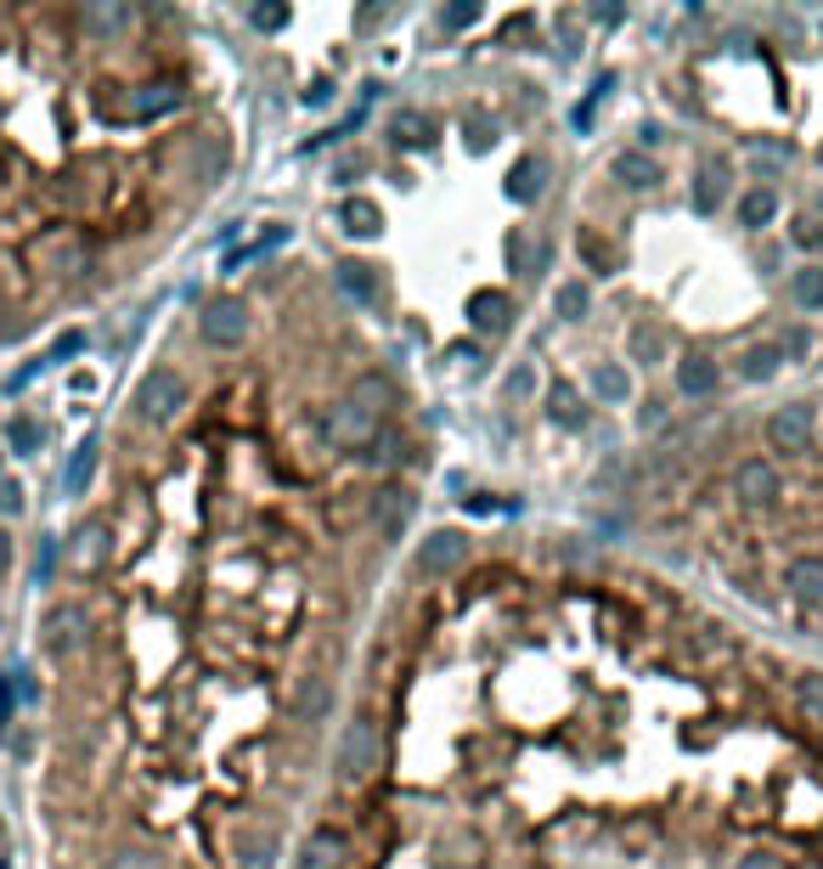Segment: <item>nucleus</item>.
<instances>
[{"mask_svg": "<svg viewBox=\"0 0 823 869\" xmlns=\"http://www.w3.org/2000/svg\"><path fill=\"white\" fill-rule=\"evenodd\" d=\"M169 108H180V85H175V79L141 85V91L130 97V119H158V114H169Z\"/></svg>", "mask_w": 823, "mask_h": 869, "instance_id": "21", "label": "nucleus"}, {"mask_svg": "<svg viewBox=\"0 0 823 869\" xmlns=\"http://www.w3.org/2000/svg\"><path fill=\"white\" fill-rule=\"evenodd\" d=\"M778 368H784V351H778V344H751V351L739 357V379H745V384H767Z\"/></svg>", "mask_w": 823, "mask_h": 869, "instance_id": "27", "label": "nucleus"}, {"mask_svg": "<svg viewBox=\"0 0 823 869\" xmlns=\"http://www.w3.org/2000/svg\"><path fill=\"white\" fill-rule=\"evenodd\" d=\"M530 390H536V373H530V368H519V373L508 379V396H519V401H525Z\"/></svg>", "mask_w": 823, "mask_h": 869, "instance_id": "46", "label": "nucleus"}, {"mask_svg": "<svg viewBox=\"0 0 823 869\" xmlns=\"http://www.w3.org/2000/svg\"><path fill=\"white\" fill-rule=\"evenodd\" d=\"M626 351H631V362H649V368H655V362L666 357V333L649 328V322H637V328L626 333Z\"/></svg>", "mask_w": 823, "mask_h": 869, "instance_id": "31", "label": "nucleus"}, {"mask_svg": "<svg viewBox=\"0 0 823 869\" xmlns=\"http://www.w3.org/2000/svg\"><path fill=\"white\" fill-rule=\"evenodd\" d=\"M40 441H46V429H40L29 412H18V418L7 423V447H12L18 458H35V452H40Z\"/></svg>", "mask_w": 823, "mask_h": 869, "instance_id": "32", "label": "nucleus"}, {"mask_svg": "<svg viewBox=\"0 0 823 869\" xmlns=\"http://www.w3.org/2000/svg\"><path fill=\"white\" fill-rule=\"evenodd\" d=\"M108 869H158V858H153L147 847H119V852L108 858Z\"/></svg>", "mask_w": 823, "mask_h": 869, "instance_id": "39", "label": "nucleus"}, {"mask_svg": "<svg viewBox=\"0 0 823 869\" xmlns=\"http://www.w3.org/2000/svg\"><path fill=\"white\" fill-rule=\"evenodd\" d=\"M390 136H395V147H423V141L434 136V125H429V114H418V108H401V114L390 119Z\"/></svg>", "mask_w": 823, "mask_h": 869, "instance_id": "30", "label": "nucleus"}, {"mask_svg": "<svg viewBox=\"0 0 823 869\" xmlns=\"http://www.w3.org/2000/svg\"><path fill=\"white\" fill-rule=\"evenodd\" d=\"M773 221H778V193H773V187H751V193H739V226L762 232V226H773Z\"/></svg>", "mask_w": 823, "mask_h": 869, "instance_id": "25", "label": "nucleus"}, {"mask_svg": "<svg viewBox=\"0 0 823 869\" xmlns=\"http://www.w3.org/2000/svg\"><path fill=\"white\" fill-rule=\"evenodd\" d=\"M198 333H204V344H215V351H237V344L248 339V305L237 294L209 300L204 316H198Z\"/></svg>", "mask_w": 823, "mask_h": 869, "instance_id": "4", "label": "nucleus"}, {"mask_svg": "<svg viewBox=\"0 0 823 869\" xmlns=\"http://www.w3.org/2000/svg\"><path fill=\"white\" fill-rule=\"evenodd\" d=\"M97 458H102V441L90 434V441H79V452L68 458V469H62V491L68 497H85L90 491V480H97Z\"/></svg>", "mask_w": 823, "mask_h": 869, "instance_id": "18", "label": "nucleus"}, {"mask_svg": "<svg viewBox=\"0 0 823 869\" xmlns=\"http://www.w3.org/2000/svg\"><path fill=\"white\" fill-rule=\"evenodd\" d=\"M778 491H784V480H778V469L767 458H745L734 469V497L745 508H767V502H778Z\"/></svg>", "mask_w": 823, "mask_h": 869, "instance_id": "8", "label": "nucleus"}, {"mask_svg": "<svg viewBox=\"0 0 823 869\" xmlns=\"http://www.w3.org/2000/svg\"><path fill=\"white\" fill-rule=\"evenodd\" d=\"M0 869H7V858H0Z\"/></svg>", "mask_w": 823, "mask_h": 869, "instance_id": "51", "label": "nucleus"}, {"mask_svg": "<svg viewBox=\"0 0 823 869\" xmlns=\"http://www.w3.org/2000/svg\"><path fill=\"white\" fill-rule=\"evenodd\" d=\"M350 401H355L361 412H368V418L379 423V418H390V412H395V384H390V379H379V373H361V379H355V390H350Z\"/></svg>", "mask_w": 823, "mask_h": 869, "instance_id": "17", "label": "nucleus"}, {"mask_svg": "<svg viewBox=\"0 0 823 869\" xmlns=\"http://www.w3.org/2000/svg\"><path fill=\"white\" fill-rule=\"evenodd\" d=\"M74 559H79V570H102V559H108V526H102V519H85V526H79Z\"/></svg>", "mask_w": 823, "mask_h": 869, "instance_id": "24", "label": "nucleus"}, {"mask_svg": "<svg viewBox=\"0 0 823 869\" xmlns=\"http://www.w3.org/2000/svg\"><path fill=\"white\" fill-rule=\"evenodd\" d=\"M248 23H254V29H283V23H288V7H254Z\"/></svg>", "mask_w": 823, "mask_h": 869, "instance_id": "41", "label": "nucleus"}, {"mask_svg": "<svg viewBox=\"0 0 823 869\" xmlns=\"http://www.w3.org/2000/svg\"><path fill=\"white\" fill-rule=\"evenodd\" d=\"M0 514H23V486L0 475Z\"/></svg>", "mask_w": 823, "mask_h": 869, "instance_id": "42", "label": "nucleus"}, {"mask_svg": "<svg viewBox=\"0 0 823 869\" xmlns=\"http://www.w3.org/2000/svg\"><path fill=\"white\" fill-rule=\"evenodd\" d=\"M806 344H812V339H806V328H790L778 351H784V357H806Z\"/></svg>", "mask_w": 823, "mask_h": 869, "instance_id": "44", "label": "nucleus"}, {"mask_svg": "<svg viewBox=\"0 0 823 869\" xmlns=\"http://www.w3.org/2000/svg\"><path fill=\"white\" fill-rule=\"evenodd\" d=\"M379 762H384V734H379V723H373V717H350L344 734H339V773L361 785V779L379 773Z\"/></svg>", "mask_w": 823, "mask_h": 869, "instance_id": "3", "label": "nucleus"}, {"mask_svg": "<svg viewBox=\"0 0 823 869\" xmlns=\"http://www.w3.org/2000/svg\"><path fill=\"white\" fill-rule=\"evenodd\" d=\"M637 423H644V429H660V423H666V407H660V401H644V407H637Z\"/></svg>", "mask_w": 823, "mask_h": 869, "instance_id": "45", "label": "nucleus"}, {"mask_svg": "<svg viewBox=\"0 0 823 869\" xmlns=\"http://www.w3.org/2000/svg\"><path fill=\"white\" fill-rule=\"evenodd\" d=\"M327 712H333V683L322 672H305L300 689H294V717L300 723H322Z\"/></svg>", "mask_w": 823, "mask_h": 869, "instance_id": "13", "label": "nucleus"}, {"mask_svg": "<svg viewBox=\"0 0 823 869\" xmlns=\"http://www.w3.org/2000/svg\"><path fill=\"white\" fill-rule=\"evenodd\" d=\"M85 633H90V622H85L79 604H51V611L40 616V650H46L51 661H68V655L85 644Z\"/></svg>", "mask_w": 823, "mask_h": 869, "instance_id": "5", "label": "nucleus"}, {"mask_svg": "<svg viewBox=\"0 0 823 869\" xmlns=\"http://www.w3.org/2000/svg\"><path fill=\"white\" fill-rule=\"evenodd\" d=\"M474 18H480V7H474V0H451V7L440 12V23H445V29H469Z\"/></svg>", "mask_w": 823, "mask_h": 869, "instance_id": "40", "label": "nucleus"}, {"mask_svg": "<svg viewBox=\"0 0 823 869\" xmlns=\"http://www.w3.org/2000/svg\"><path fill=\"white\" fill-rule=\"evenodd\" d=\"M23 260H29L35 272H51V277H79V272H90V248H85V237H79L74 226H46V232H35L29 248H23Z\"/></svg>", "mask_w": 823, "mask_h": 869, "instance_id": "1", "label": "nucleus"}, {"mask_svg": "<svg viewBox=\"0 0 823 869\" xmlns=\"http://www.w3.org/2000/svg\"><path fill=\"white\" fill-rule=\"evenodd\" d=\"M0 458H7V447H0Z\"/></svg>", "mask_w": 823, "mask_h": 869, "instance_id": "52", "label": "nucleus"}, {"mask_svg": "<svg viewBox=\"0 0 823 869\" xmlns=\"http://www.w3.org/2000/svg\"><path fill=\"white\" fill-rule=\"evenodd\" d=\"M795 706L806 723H823V672H801L795 677Z\"/></svg>", "mask_w": 823, "mask_h": 869, "instance_id": "33", "label": "nucleus"}, {"mask_svg": "<svg viewBox=\"0 0 823 869\" xmlns=\"http://www.w3.org/2000/svg\"><path fill=\"white\" fill-rule=\"evenodd\" d=\"M74 351H85V333H62V339L51 344V357H46V362H62V357H74Z\"/></svg>", "mask_w": 823, "mask_h": 869, "instance_id": "43", "label": "nucleus"}, {"mask_svg": "<svg viewBox=\"0 0 823 869\" xmlns=\"http://www.w3.org/2000/svg\"><path fill=\"white\" fill-rule=\"evenodd\" d=\"M373 526H379L384 543H401L406 537V526H412V491L406 486H384L373 497Z\"/></svg>", "mask_w": 823, "mask_h": 869, "instance_id": "9", "label": "nucleus"}, {"mask_svg": "<svg viewBox=\"0 0 823 869\" xmlns=\"http://www.w3.org/2000/svg\"><path fill=\"white\" fill-rule=\"evenodd\" d=\"M790 300L801 311H823V260H806L801 272H790Z\"/></svg>", "mask_w": 823, "mask_h": 869, "instance_id": "26", "label": "nucleus"}, {"mask_svg": "<svg viewBox=\"0 0 823 869\" xmlns=\"http://www.w3.org/2000/svg\"><path fill=\"white\" fill-rule=\"evenodd\" d=\"M469 565V537L463 531H429L423 548H418V576L440 582V576H457Z\"/></svg>", "mask_w": 823, "mask_h": 869, "instance_id": "7", "label": "nucleus"}, {"mask_svg": "<svg viewBox=\"0 0 823 869\" xmlns=\"http://www.w3.org/2000/svg\"><path fill=\"white\" fill-rule=\"evenodd\" d=\"M243 869H277V836L248 830L243 836Z\"/></svg>", "mask_w": 823, "mask_h": 869, "instance_id": "34", "label": "nucleus"}, {"mask_svg": "<svg viewBox=\"0 0 823 869\" xmlns=\"http://www.w3.org/2000/svg\"><path fill=\"white\" fill-rule=\"evenodd\" d=\"M7 570H12V537L0 531V576H7Z\"/></svg>", "mask_w": 823, "mask_h": 869, "instance_id": "50", "label": "nucleus"}, {"mask_svg": "<svg viewBox=\"0 0 823 869\" xmlns=\"http://www.w3.org/2000/svg\"><path fill=\"white\" fill-rule=\"evenodd\" d=\"M333 277H339V289H344L350 300H361V305H373V300H379V272L368 266V260H339Z\"/></svg>", "mask_w": 823, "mask_h": 869, "instance_id": "20", "label": "nucleus"}, {"mask_svg": "<svg viewBox=\"0 0 823 869\" xmlns=\"http://www.w3.org/2000/svg\"><path fill=\"white\" fill-rule=\"evenodd\" d=\"M553 311H559L565 322H581V316L592 311V289H587L581 277H565V283L553 289Z\"/></svg>", "mask_w": 823, "mask_h": 869, "instance_id": "29", "label": "nucleus"}, {"mask_svg": "<svg viewBox=\"0 0 823 869\" xmlns=\"http://www.w3.org/2000/svg\"><path fill=\"white\" fill-rule=\"evenodd\" d=\"M79 23H85V29H97V35H119V29L130 23V12H125V7H85Z\"/></svg>", "mask_w": 823, "mask_h": 869, "instance_id": "35", "label": "nucleus"}, {"mask_svg": "<svg viewBox=\"0 0 823 869\" xmlns=\"http://www.w3.org/2000/svg\"><path fill=\"white\" fill-rule=\"evenodd\" d=\"M339 858H344V830H333V824L311 830L300 847V869H339Z\"/></svg>", "mask_w": 823, "mask_h": 869, "instance_id": "16", "label": "nucleus"}, {"mask_svg": "<svg viewBox=\"0 0 823 869\" xmlns=\"http://www.w3.org/2000/svg\"><path fill=\"white\" fill-rule=\"evenodd\" d=\"M817 434V407L812 401H790L767 418V447L773 452H806Z\"/></svg>", "mask_w": 823, "mask_h": 869, "instance_id": "6", "label": "nucleus"}, {"mask_svg": "<svg viewBox=\"0 0 823 869\" xmlns=\"http://www.w3.org/2000/svg\"><path fill=\"white\" fill-rule=\"evenodd\" d=\"M609 176L626 187V193H649L655 182H660V164L644 153V147H626V153H615V164H609Z\"/></svg>", "mask_w": 823, "mask_h": 869, "instance_id": "11", "label": "nucleus"}, {"mask_svg": "<svg viewBox=\"0 0 823 869\" xmlns=\"http://www.w3.org/2000/svg\"><path fill=\"white\" fill-rule=\"evenodd\" d=\"M790 237H795V243H801L806 254H817V248H823V221H817V215H801Z\"/></svg>", "mask_w": 823, "mask_h": 869, "instance_id": "38", "label": "nucleus"}, {"mask_svg": "<svg viewBox=\"0 0 823 869\" xmlns=\"http://www.w3.org/2000/svg\"><path fill=\"white\" fill-rule=\"evenodd\" d=\"M187 401H193V390H187V379H180L175 368H153V373L136 384V418L153 423V429L175 423L180 412H187Z\"/></svg>", "mask_w": 823, "mask_h": 869, "instance_id": "2", "label": "nucleus"}, {"mask_svg": "<svg viewBox=\"0 0 823 869\" xmlns=\"http://www.w3.org/2000/svg\"><path fill=\"white\" fill-rule=\"evenodd\" d=\"M339 226H344L350 237H379V232H384V209H379L373 198H344V204H339Z\"/></svg>", "mask_w": 823, "mask_h": 869, "instance_id": "22", "label": "nucleus"}, {"mask_svg": "<svg viewBox=\"0 0 823 869\" xmlns=\"http://www.w3.org/2000/svg\"><path fill=\"white\" fill-rule=\"evenodd\" d=\"M576 243H581V254H587V266H598V272H609V266H615V248H609V243H598V232H581Z\"/></svg>", "mask_w": 823, "mask_h": 869, "instance_id": "37", "label": "nucleus"}, {"mask_svg": "<svg viewBox=\"0 0 823 869\" xmlns=\"http://www.w3.org/2000/svg\"><path fill=\"white\" fill-rule=\"evenodd\" d=\"M716 384H722V368H716L705 351H688V357L677 362V390H683V396L705 401V396H716Z\"/></svg>", "mask_w": 823, "mask_h": 869, "instance_id": "12", "label": "nucleus"}, {"mask_svg": "<svg viewBox=\"0 0 823 869\" xmlns=\"http://www.w3.org/2000/svg\"><path fill=\"white\" fill-rule=\"evenodd\" d=\"M508 316H513V305H508V294H502V289H480V294L469 300V322H474L480 333L508 328Z\"/></svg>", "mask_w": 823, "mask_h": 869, "instance_id": "23", "label": "nucleus"}, {"mask_svg": "<svg viewBox=\"0 0 823 869\" xmlns=\"http://www.w3.org/2000/svg\"><path fill=\"white\" fill-rule=\"evenodd\" d=\"M553 418H559L565 429H581V423H587V412H581V401H576V390H565V384L553 390Z\"/></svg>", "mask_w": 823, "mask_h": 869, "instance_id": "36", "label": "nucleus"}, {"mask_svg": "<svg viewBox=\"0 0 823 869\" xmlns=\"http://www.w3.org/2000/svg\"><path fill=\"white\" fill-rule=\"evenodd\" d=\"M722 198H727V164L722 158H711L699 176H694V215H716L722 209Z\"/></svg>", "mask_w": 823, "mask_h": 869, "instance_id": "19", "label": "nucleus"}, {"mask_svg": "<svg viewBox=\"0 0 823 869\" xmlns=\"http://www.w3.org/2000/svg\"><path fill=\"white\" fill-rule=\"evenodd\" d=\"M373 434H379V423H373L368 412H361L350 396H344V401H333V412H327V441H339V447H368Z\"/></svg>", "mask_w": 823, "mask_h": 869, "instance_id": "10", "label": "nucleus"}, {"mask_svg": "<svg viewBox=\"0 0 823 869\" xmlns=\"http://www.w3.org/2000/svg\"><path fill=\"white\" fill-rule=\"evenodd\" d=\"M734 869H784V863H778L773 852H745V858H739Z\"/></svg>", "mask_w": 823, "mask_h": 869, "instance_id": "48", "label": "nucleus"}, {"mask_svg": "<svg viewBox=\"0 0 823 869\" xmlns=\"http://www.w3.org/2000/svg\"><path fill=\"white\" fill-rule=\"evenodd\" d=\"M592 390H598V401L620 407V401H631V373H626L620 362H598V368H592Z\"/></svg>", "mask_w": 823, "mask_h": 869, "instance_id": "28", "label": "nucleus"}, {"mask_svg": "<svg viewBox=\"0 0 823 869\" xmlns=\"http://www.w3.org/2000/svg\"><path fill=\"white\" fill-rule=\"evenodd\" d=\"M541 187H547V158H541V153H525V158L508 169V198H513V204H536Z\"/></svg>", "mask_w": 823, "mask_h": 869, "instance_id": "15", "label": "nucleus"}, {"mask_svg": "<svg viewBox=\"0 0 823 869\" xmlns=\"http://www.w3.org/2000/svg\"><path fill=\"white\" fill-rule=\"evenodd\" d=\"M784 593L801 598V604H823V559H812V554L790 559L784 565Z\"/></svg>", "mask_w": 823, "mask_h": 869, "instance_id": "14", "label": "nucleus"}, {"mask_svg": "<svg viewBox=\"0 0 823 869\" xmlns=\"http://www.w3.org/2000/svg\"><path fill=\"white\" fill-rule=\"evenodd\" d=\"M51 570H57V548L46 543V548H40V559H35V582H51Z\"/></svg>", "mask_w": 823, "mask_h": 869, "instance_id": "47", "label": "nucleus"}, {"mask_svg": "<svg viewBox=\"0 0 823 869\" xmlns=\"http://www.w3.org/2000/svg\"><path fill=\"white\" fill-rule=\"evenodd\" d=\"M12 701H18V683H12V677H0V723L12 717Z\"/></svg>", "mask_w": 823, "mask_h": 869, "instance_id": "49", "label": "nucleus"}]
</instances>
